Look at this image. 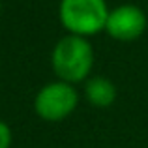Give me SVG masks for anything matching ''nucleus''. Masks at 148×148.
<instances>
[{"instance_id":"nucleus-7","label":"nucleus","mask_w":148,"mask_h":148,"mask_svg":"<svg viewBox=\"0 0 148 148\" xmlns=\"http://www.w3.org/2000/svg\"><path fill=\"white\" fill-rule=\"evenodd\" d=\"M0 11H2V0H0Z\"/></svg>"},{"instance_id":"nucleus-1","label":"nucleus","mask_w":148,"mask_h":148,"mask_svg":"<svg viewBox=\"0 0 148 148\" xmlns=\"http://www.w3.org/2000/svg\"><path fill=\"white\" fill-rule=\"evenodd\" d=\"M94 58V47L88 38L66 34L53 47L51 68L58 81L77 86L92 77Z\"/></svg>"},{"instance_id":"nucleus-2","label":"nucleus","mask_w":148,"mask_h":148,"mask_svg":"<svg viewBox=\"0 0 148 148\" xmlns=\"http://www.w3.org/2000/svg\"><path fill=\"white\" fill-rule=\"evenodd\" d=\"M109 11L107 0H60L58 21L66 34L90 40L105 30Z\"/></svg>"},{"instance_id":"nucleus-4","label":"nucleus","mask_w":148,"mask_h":148,"mask_svg":"<svg viewBox=\"0 0 148 148\" xmlns=\"http://www.w3.org/2000/svg\"><path fill=\"white\" fill-rule=\"evenodd\" d=\"M146 26L148 17L143 8L135 4H120L111 8L103 32L116 41H135L146 32Z\"/></svg>"},{"instance_id":"nucleus-3","label":"nucleus","mask_w":148,"mask_h":148,"mask_svg":"<svg viewBox=\"0 0 148 148\" xmlns=\"http://www.w3.org/2000/svg\"><path fill=\"white\" fill-rule=\"evenodd\" d=\"M81 94L75 84L64 81H51L34 96V112L43 122H62L79 107Z\"/></svg>"},{"instance_id":"nucleus-6","label":"nucleus","mask_w":148,"mask_h":148,"mask_svg":"<svg viewBox=\"0 0 148 148\" xmlns=\"http://www.w3.org/2000/svg\"><path fill=\"white\" fill-rule=\"evenodd\" d=\"M11 143H13L11 127L8 126V122L0 120V148H11Z\"/></svg>"},{"instance_id":"nucleus-5","label":"nucleus","mask_w":148,"mask_h":148,"mask_svg":"<svg viewBox=\"0 0 148 148\" xmlns=\"http://www.w3.org/2000/svg\"><path fill=\"white\" fill-rule=\"evenodd\" d=\"M83 96L92 107L109 109L118 98L116 84L103 75H92L83 83Z\"/></svg>"}]
</instances>
